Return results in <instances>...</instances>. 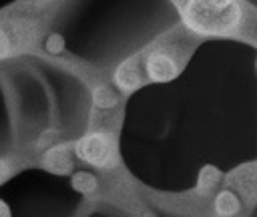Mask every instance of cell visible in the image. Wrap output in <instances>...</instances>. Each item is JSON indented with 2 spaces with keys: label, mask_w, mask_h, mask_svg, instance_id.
Segmentation results:
<instances>
[{
  "label": "cell",
  "mask_w": 257,
  "mask_h": 217,
  "mask_svg": "<svg viewBox=\"0 0 257 217\" xmlns=\"http://www.w3.org/2000/svg\"><path fill=\"white\" fill-rule=\"evenodd\" d=\"M20 38H22V32H16V30H14V34H8V30H6L4 26H0V60H2L6 54H10L14 42H18Z\"/></svg>",
  "instance_id": "obj_8"
},
{
  "label": "cell",
  "mask_w": 257,
  "mask_h": 217,
  "mask_svg": "<svg viewBox=\"0 0 257 217\" xmlns=\"http://www.w3.org/2000/svg\"><path fill=\"white\" fill-rule=\"evenodd\" d=\"M44 165H46L48 171H52V173H56V175H64V173L70 171L72 161H70V157H68V151L58 145V147L48 149V153L44 155Z\"/></svg>",
  "instance_id": "obj_4"
},
{
  "label": "cell",
  "mask_w": 257,
  "mask_h": 217,
  "mask_svg": "<svg viewBox=\"0 0 257 217\" xmlns=\"http://www.w3.org/2000/svg\"><path fill=\"white\" fill-rule=\"evenodd\" d=\"M62 46H64V40H62L60 34H50L48 36V40H46V50L48 52H60Z\"/></svg>",
  "instance_id": "obj_10"
},
{
  "label": "cell",
  "mask_w": 257,
  "mask_h": 217,
  "mask_svg": "<svg viewBox=\"0 0 257 217\" xmlns=\"http://www.w3.org/2000/svg\"><path fill=\"white\" fill-rule=\"evenodd\" d=\"M74 153L82 161H86L94 167H108V165H112V157H114L112 139L104 133H88L86 137L76 141Z\"/></svg>",
  "instance_id": "obj_3"
},
{
  "label": "cell",
  "mask_w": 257,
  "mask_h": 217,
  "mask_svg": "<svg viewBox=\"0 0 257 217\" xmlns=\"http://www.w3.org/2000/svg\"><path fill=\"white\" fill-rule=\"evenodd\" d=\"M197 40L187 26H179L157 38L147 48L118 64L114 82L122 92H133L145 82H169L185 68Z\"/></svg>",
  "instance_id": "obj_1"
},
{
  "label": "cell",
  "mask_w": 257,
  "mask_h": 217,
  "mask_svg": "<svg viewBox=\"0 0 257 217\" xmlns=\"http://www.w3.org/2000/svg\"><path fill=\"white\" fill-rule=\"evenodd\" d=\"M0 215H10V211H8V207H6V205H4L2 201H0Z\"/></svg>",
  "instance_id": "obj_11"
},
{
  "label": "cell",
  "mask_w": 257,
  "mask_h": 217,
  "mask_svg": "<svg viewBox=\"0 0 257 217\" xmlns=\"http://www.w3.org/2000/svg\"><path fill=\"white\" fill-rule=\"evenodd\" d=\"M72 187L84 195L88 193H94L96 191V179L90 175V173H76L72 177Z\"/></svg>",
  "instance_id": "obj_7"
},
{
  "label": "cell",
  "mask_w": 257,
  "mask_h": 217,
  "mask_svg": "<svg viewBox=\"0 0 257 217\" xmlns=\"http://www.w3.org/2000/svg\"><path fill=\"white\" fill-rule=\"evenodd\" d=\"M185 26L197 34L229 36L237 34L245 24L239 0H175Z\"/></svg>",
  "instance_id": "obj_2"
},
{
  "label": "cell",
  "mask_w": 257,
  "mask_h": 217,
  "mask_svg": "<svg viewBox=\"0 0 257 217\" xmlns=\"http://www.w3.org/2000/svg\"><path fill=\"white\" fill-rule=\"evenodd\" d=\"M0 179H2V169H0Z\"/></svg>",
  "instance_id": "obj_12"
},
{
  "label": "cell",
  "mask_w": 257,
  "mask_h": 217,
  "mask_svg": "<svg viewBox=\"0 0 257 217\" xmlns=\"http://www.w3.org/2000/svg\"><path fill=\"white\" fill-rule=\"evenodd\" d=\"M219 171L215 169V167H205L203 171H201V179H199V187L201 189H205V187H213L217 181H219Z\"/></svg>",
  "instance_id": "obj_9"
},
{
  "label": "cell",
  "mask_w": 257,
  "mask_h": 217,
  "mask_svg": "<svg viewBox=\"0 0 257 217\" xmlns=\"http://www.w3.org/2000/svg\"><path fill=\"white\" fill-rule=\"evenodd\" d=\"M215 211L217 215H235L239 211V199L231 191H223L215 199Z\"/></svg>",
  "instance_id": "obj_6"
},
{
  "label": "cell",
  "mask_w": 257,
  "mask_h": 217,
  "mask_svg": "<svg viewBox=\"0 0 257 217\" xmlns=\"http://www.w3.org/2000/svg\"><path fill=\"white\" fill-rule=\"evenodd\" d=\"M92 102L96 108H102V111H110L118 104V98L116 94L106 86V84H98L94 90H92Z\"/></svg>",
  "instance_id": "obj_5"
}]
</instances>
